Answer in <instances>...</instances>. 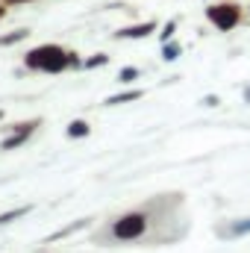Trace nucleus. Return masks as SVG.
Wrapping results in <instances>:
<instances>
[{
	"label": "nucleus",
	"instance_id": "f257e3e1",
	"mask_svg": "<svg viewBox=\"0 0 250 253\" xmlns=\"http://www.w3.org/2000/svg\"><path fill=\"white\" fill-rule=\"evenodd\" d=\"M27 68L33 71H47V74H59L68 65V50H62L59 44H42V47H33L27 56H24Z\"/></svg>",
	"mask_w": 250,
	"mask_h": 253
},
{
	"label": "nucleus",
	"instance_id": "f03ea898",
	"mask_svg": "<svg viewBox=\"0 0 250 253\" xmlns=\"http://www.w3.org/2000/svg\"><path fill=\"white\" fill-rule=\"evenodd\" d=\"M147 230V215L144 212H126L121 215L115 224H112V236L118 242H132V239H141Z\"/></svg>",
	"mask_w": 250,
	"mask_h": 253
},
{
	"label": "nucleus",
	"instance_id": "7ed1b4c3",
	"mask_svg": "<svg viewBox=\"0 0 250 253\" xmlns=\"http://www.w3.org/2000/svg\"><path fill=\"white\" fill-rule=\"evenodd\" d=\"M206 18H209L221 33H230L233 27H239V21H242V9H239L236 3H212V6L206 9Z\"/></svg>",
	"mask_w": 250,
	"mask_h": 253
},
{
	"label": "nucleus",
	"instance_id": "20e7f679",
	"mask_svg": "<svg viewBox=\"0 0 250 253\" xmlns=\"http://www.w3.org/2000/svg\"><path fill=\"white\" fill-rule=\"evenodd\" d=\"M36 126H39V121H30V124H24L18 132H12V135H9V138L0 144V147H3V150H15V147H21V144H24V141H27V138L36 132Z\"/></svg>",
	"mask_w": 250,
	"mask_h": 253
},
{
	"label": "nucleus",
	"instance_id": "39448f33",
	"mask_svg": "<svg viewBox=\"0 0 250 253\" xmlns=\"http://www.w3.org/2000/svg\"><path fill=\"white\" fill-rule=\"evenodd\" d=\"M156 30V21H144V24H135V27H126L121 33H115L118 39H144V36H150Z\"/></svg>",
	"mask_w": 250,
	"mask_h": 253
},
{
	"label": "nucleus",
	"instance_id": "423d86ee",
	"mask_svg": "<svg viewBox=\"0 0 250 253\" xmlns=\"http://www.w3.org/2000/svg\"><path fill=\"white\" fill-rule=\"evenodd\" d=\"M248 233H250V218H242V221H233L230 227L218 230V236H221V239H242V236H248Z\"/></svg>",
	"mask_w": 250,
	"mask_h": 253
},
{
	"label": "nucleus",
	"instance_id": "0eeeda50",
	"mask_svg": "<svg viewBox=\"0 0 250 253\" xmlns=\"http://www.w3.org/2000/svg\"><path fill=\"white\" fill-rule=\"evenodd\" d=\"M144 91H138V88H129V91H121V94H112V97H106V106H121V103H132V100H138Z\"/></svg>",
	"mask_w": 250,
	"mask_h": 253
},
{
	"label": "nucleus",
	"instance_id": "6e6552de",
	"mask_svg": "<svg viewBox=\"0 0 250 253\" xmlns=\"http://www.w3.org/2000/svg\"><path fill=\"white\" fill-rule=\"evenodd\" d=\"M88 221L85 218H80V221H74V224H68V227H62V230H56L53 236H47V242H59V239H68V236H74L77 230H83Z\"/></svg>",
	"mask_w": 250,
	"mask_h": 253
},
{
	"label": "nucleus",
	"instance_id": "1a4fd4ad",
	"mask_svg": "<svg viewBox=\"0 0 250 253\" xmlns=\"http://www.w3.org/2000/svg\"><path fill=\"white\" fill-rule=\"evenodd\" d=\"M88 132H91V126H88V121H83V118L71 121V126H68V135H71V138H83V135H88Z\"/></svg>",
	"mask_w": 250,
	"mask_h": 253
},
{
	"label": "nucleus",
	"instance_id": "9d476101",
	"mask_svg": "<svg viewBox=\"0 0 250 253\" xmlns=\"http://www.w3.org/2000/svg\"><path fill=\"white\" fill-rule=\"evenodd\" d=\"M30 212H33V206H18V209H9V212H3V215H0V224L18 221V218H24V215H30Z\"/></svg>",
	"mask_w": 250,
	"mask_h": 253
},
{
	"label": "nucleus",
	"instance_id": "9b49d317",
	"mask_svg": "<svg viewBox=\"0 0 250 253\" xmlns=\"http://www.w3.org/2000/svg\"><path fill=\"white\" fill-rule=\"evenodd\" d=\"M180 53H183V47H180L177 42H165V44H162V59H165V62H174Z\"/></svg>",
	"mask_w": 250,
	"mask_h": 253
},
{
	"label": "nucleus",
	"instance_id": "f8f14e48",
	"mask_svg": "<svg viewBox=\"0 0 250 253\" xmlns=\"http://www.w3.org/2000/svg\"><path fill=\"white\" fill-rule=\"evenodd\" d=\"M30 36V30H15V33H9V36H3L0 39V47H9V44H18V42H24Z\"/></svg>",
	"mask_w": 250,
	"mask_h": 253
},
{
	"label": "nucleus",
	"instance_id": "ddd939ff",
	"mask_svg": "<svg viewBox=\"0 0 250 253\" xmlns=\"http://www.w3.org/2000/svg\"><path fill=\"white\" fill-rule=\"evenodd\" d=\"M106 62H109V56H106V53H94L91 59H85V62H83V68H85V71H91V68H100V65H106Z\"/></svg>",
	"mask_w": 250,
	"mask_h": 253
},
{
	"label": "nucleus",
	"instance_id": "4468645a",
	"mask_svg": "<svg viewBox=\"0 0 250 253\" xmlns=\"http://www.w3.org/2000/svg\"><path fill=\"white\" fill-rule=\"evenodd\" d=\"M132 80H138V68H121L118 83H132Z\"/></svg>",
	"mask_w": 250,
	"mask_h": 253
},
{
	"label": "nucleus",
	"instance_id": "2eb2a0df",
	"mask_svg": "<svg viewBox=\"0 0 250 253\" xmlns=\"http://www.w3.org/2000/svg\"><path fill=\"white\" fill-rule=\"evenodd\" d=\"M174 30H177V21H168V24L162 27V33H159V39H162V44L174 39Z\"/></svg>",
	"mask_w": 250,
	"mask_h": 253
},
{
	"label": "nucleus",
	"instance_id": "dca6fc26",
	"mask_svg": "<svg viewBox=\"0 0 250 253\" xmlns=\"http://www.w3.org/2000/svg\"><path fill=\"white\" fill-rule=\"evenodd\" d=\"M218 103H221L218 94H206V97H203V106H218Z\"/></svg>",
	"mask_w": 250,
	"mask_h": 253
},
{
	"label": "nucleus",
	"instance_id": "f3484780",
	"mask_svg": "<svg viewBox=\"0 0 250 253\" xmlns=\"http://www.w3.org/2000/svg\"><path fill=\"white\" fill-rule=\"evenodd\" d=\"M245 103H250V85L245 88Z\"/></svg>",
	"mask_w": 250,
	"mask_h": 253
},
{
	"label": "nucleus",
	"instance_id": "a211bd4d",
	"mask_svg": "<svg viewBox=\"0 0 250 253\" xmlns=\"http://www.w3.org/2000/svg\"><path fill=\"white\" fill-rule=\"evenodd\" d=\"M0 15H3V6H0Z\"/></svg>",
	"mask_w": 250,
	"mask_h": 253
}]
</instances>
